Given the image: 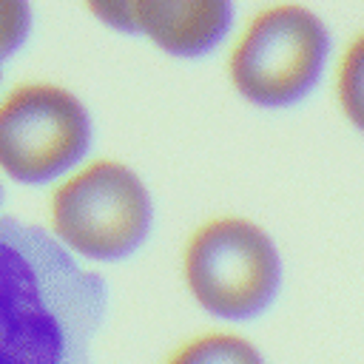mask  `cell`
<instances>
[{
	"instance_id": "1",
	"label": "cell",
	"mask_w": 364,
	"mask_h": 364,
	"mask_svg": "<svg viewBox=\"0 0 364 364\" xmlns=\"http://www.w3.org/2000/svg\"><path fill=\"white\" fill-rule=\"evenodd\" d=\"M108 284L51 230L0 216V364H94Z\"/></svg>"
},
{
	"instance_id": "2",
	"label": "cell",
	"mask_w": 364,
	"mask_h": 364,
	"mask_svg": "<svg viewBox=\"0 0 364 364\" xmlns=\"http://www.w3.org/2000/svg\"><path fill=\"white\" fill-rule=\"evenodd\" d=\"M51 236L82 262H122L154 230L145 179L119 159H85L63 176L48 199Z\"/></svg>"
},
{
	"instance_id": "10",
	"label": "cell",
	"mask_w": 364,
	"mask_h": 364,
	"mask_svg": "<svg viewBox=\"0 0 364 364\" xmlns=\"http://www.w3.org/2000/svg\"><path fill=\"white\" fill-rule=\"evenodd\" d=\"M88 14L119 34H134V0H82Z\"/></svg>"
},
{
	"instance_id": "8",
	"label": "cell",
	"mask_w": 364,
	"mask_h": 364,
	"mask_svg": "<svg viewBox=\"0 0 364 364\" xmlns=\"http://www.w3.org/2000/svg\"><path fill=\"white\" fill-rule=\"evenodd\" d=\"M336 100L344 119L364 134V31L355 34L336 65Z\"/></svg>"
},
{
	"instance_id": "12",
	"label": "cell",
	"mask_w": 364,
	"mask_h": 364,
	"mask_svg": "<svg viewBox=\"0 0 364 364\" xmlns=\"http://www.w3.org/2000/svg\"><path fill=\"white\" fill-rule=\"evenodd\" d=\"M0 77H3V71H0Z\"/></svg>"
},
{
	"instance_id": "4",
	"label": "cell",
	"mask_w": 364,
	"mask_h": 364,
	"mask_svg": "<svg viewBox=\"0 0 364 364\" xmlns=\"http://www.w3.org/2000/svg\"><path fill=\"white\" fill-rule=\"evenodd\" d=\"M182 279L208 316L250 321L276 301L284 267L262 225L245 216H213L191 230L182 247Z\"/></svg>"
},
{
	"instance_id": "6",
	"label": "cell",
	"mask_w": 364,
	"mask_h": 364,
	"mask_svg": "<svg viewBox=\"0 0 364 364\" xmlns=\"http://www.w3.org/2000/svg\"><path fill=\"white\" fill-rule=\"evenodd\" d=\"M233 0H134V34L179 60L216 51L233 28Z\"/></svg>"
},
{
	"instance_id": "5",
	"label": "cell",
	"mask_w": 364,
	"mask_h": 364,
	"mask_svg": "<svg viewBox=\"0 0 364 364\" xmlns=\"http://www.w3.org/2000/svg\"><path fill=\"white\" fill-rule=\"evenodd\" d=\"M94 122L57 82H20L0 97V173L17 185H57L88 159Z\"/></svg>"
},
{
	"instance_id": "3",
	"label": "cell",
	"mask_w": 364,
	"mask_h": 364,
	"mask_svg": "<svg viewBox=\"0 0 364 364\" xmlns=\"http://www.w3.org/2000/svg\"><path fill=\"white\" fill-rule=\"evenodd\" d=\"M333 51L327 23L301 3L259 9L228 54L233 91L264 111H284L307 100L321 82Z\"/></svg>"
},
{
	"instance_id": "7",
	"label": "cell",
	"mask_w": 364,
	"mask_h": 364,
	"mask_svg": "<svg viewBox=\"0 0 364 364\" xmlns=\"http://www.w3.org/2000/svg\"><path fill=\"white\" fill-rule=\"evenodd\" d=\"M165 364H267L262 350L233 333V330H208L188 341H182Z\"/></svg>"
},
{
	"instance_id": "11",
	"label": "cell",
	"mask_w": 364,
	"mask_h": 364,
	"mask_svg": "<svg viewBox=\"0 0 364 364\" xmlns=\"http://www.w3.org/2000/svg\"><path fill=\"white\" fill-rule=\"evenodd\" d=\"M0 205H3V185H0Z\"/></svg>"
},
{
	"instance_id": "9",
	"label": "cell",
	"mask_w": 364,
	"mask_h": 364,
	"mask_svg": "<svg viewBox=\"0 0 364 364\" xmlns=\"http://www.w3.org/2000/svg\"><path fill=\"white\" fill-rule=\"evenodd\" d=\"M34 9L31 0H0V71L31 37Z\"/></svg>"
}]
</instances>
